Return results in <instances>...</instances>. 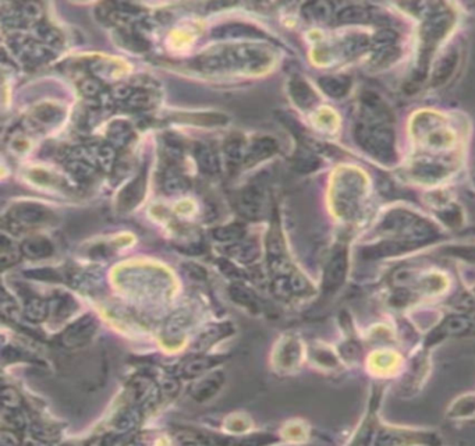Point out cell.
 Here are the masks:
<instances>
[{
    "label": "cell",
    "mask_w": 475,
    "mask_h": 446,
    "mask_svg": "<svg viewBox=\"0 0 475 446\" xmlns=\"http://www.w3.org/2000/svg\"><path fill=\"white\" fill-rule=\"evenodd\" d=\"M378 241L364 248L366 258L379 260L406 254L438 241L439 227L423 215L404 208L387 210L375 227Z\"/></svg>",
    "instance_id": "1"
},
{
    "label": "cell",
    "mask_w": 475,
    "mask_h": 446,
    "mask_svg": "<svg viewBox=\"0 0 475 446\" xmlns=\"http://www.w3.org/2000/svg\"><path fill=\"white\" fill-rule=\"evenodd\" d=\"M353 135L357 145L380 165L392 167L397 162L395 116L375 92L361 95Z\"/></svg>",
    "instance_id": "2"
},
{
    "label": "cell",
    "mask_w": 475,
    "mask_h": 446,
    "mask_svg": "<svg viewBox=\"0 0 475 446\" xmlns=\"http://www.w3.org/2000/svg\"><path fill=\"white\" fill-rule=\"evenodd\" d=\"M455 24L456 13L447 4H433V8L425 13L419 31V49L413 77L414 83L425 80L433 57L452 32Z\"/></svg>",
    "instance_id": "3"
},
{
    "label": "cell",
    "mask_w": 475,
    "mask_h": 446,
    "mask_svg": "<svg viewBox=\"0 0 475 446\" xmlns=\"http://www.w3.org/2000/svg\"><path fill=\"white\" fill-rule=\"evenodd\" d=\"M332 205L337 217L346 222L359 219L370 194V181L364 171L353 167L340 169L332 184Z\"/></svg>",
    "instance_id": "4"
},
{
    "label": "cell",
    "mask_w": 475,
    "mask_h": 446,
    "mask_svg": "<svg viewBox=\"0 0 475 446\" xmlns=\"http://www.w3.org/2000/svg\"><path fill=\"white\" fill-rule=\"evenodd\" d=\"M411 135L425 157H453L457 135L450 123L438 113H417L411 121Z\"/></svg>",
    "instance_id": "5"
},
{
    "label": "cell",
    "mask_w": 475,
    "mask_h": 446,
    "mask_svg": "<svg viewBox=\"0 0 475 446\" xmlns=\"http://www.w3.org/2000/svg\"><path fill=\"white\" fill-rule=\"evenodd\" d=\"M270 52L261 45H236L213 49L198 56V67L207 71L241 70L258 71L270 63Z\"/></svg>",
    "instance_id": "6"
},
{
    "label": "cell",
    "mask_w": 475,
    "mask_h": 446,
    "mask_svg": "<svg viewBox=\"0 0 475 446\" xmlns=\"http://www.w3.org/2000/svg\"><path fill=\"white\" fill-rule=\"evenodd\" d=\"M349 272V246L340 243L332 251L322 278V291L326 296L335 294L346 282Z\"/></svg>",
    "instance_id": "7"
},
{
    "label": "cell",
    "mask_w": 475,
    "mask_h": 446,
    "mask_svg": "<svg viewBox=\"0 0 475 446\" xmlns=\"http://www.w3.org/2000/svg\"><path fill=\"white\" fill-rule=\"evenodd\" d=\"M400 56V44L393 31L383 30L372 40L370 47V66L372 68H383Z\"/></svg>",
    "instance_id": "8"
},
{
    "label": "cell",
    "mask_w": 475,
    "mask_h": 446,
    "mask_svg": "<svg viewBox=\"0 0 475 446\" xmlns=\"http://www.w3.org/2000/svg\"><path fill=\"white\" fill-rule=\"evenodd\" d=\"M8 221L18 227V229H28V227H38L44 226L52 221L53 214L51 210L41 204L35 203H23L14 205L8 215Z\"/></svg>",
    "instance_id": "9"
},
{
    "label": "cell",
    "mask_w": 475,
    "mask_h": 446,
    "mask_svg": "<svg viewBox=\"0 0 475 446\" xmlns=\"http://www.w3.org/2000/svg\"><path fill=\"white\" fill-rule=\"evenodd\" d=\"M10 49L18 59L31 66L48 63L54 57L49 47L27 37H11Z\"/></svg>",
    "instance_id": "10"
},
{
    "label": "cell",
    "mask_w": 475,
    "mask_h": 446,
    "mask_svg": "<svg viewBox=\"0 0 475 446\" xmlns=\"http://www.w3.org/2000/svg\"><path fill=\"white\" fill-rule=\"evenodd\" d=\"M98 330V323L92 315H84L76 323L70 324L60 334V344L67 349L83 347L94 337Z\"/></svg>",
    "instance_id": "11"
},
{
    "label": "cell",
    "mask_w": 475,
    "mask_h": 446,
    "mask_svg": "<svg viewBox=\"0 0 475 446\" xmlns=\"http://www.w3.org/2000/svg\"><path fill=\"white\" fill-rule=\"evenodd\" d=\"M131 390L136 406L143 409V411L154 407L160 399V390L157 381L148 375H137L133 378Z\"/></svg>",
    "instance_id": "12"
},
{
    "label": "cell",
    "mask_w": 475,
    "mask_h": 446,
    "mask_svg": "<svg viewBox=\"0 0 475 446\" xmlns=\"http://www.w3.org/2000/svg\"><path fill=\"white\" fill-rule=\"evenodd\" d=\"M263 191L255 186L243 188L236 197V208L239 214L247 219H258L263 215Z\"/></svg>",
    "instance_id": "13"
},
{
    "label": "cell",
    "mask_w": 475,
    "mask_h": 446,
    "mask_svg": "<svg viewBox=\"0 0 475 446\" xmlns=\"http://www.w3.org/2000/svg\"><path fill=\"white\" fill-rule=\"evenodd\" d=\"M471 328L473 321L467 315H449L429 334L428 343L435 344L439 340H443L449 336L467 334Z\"/></svg>",
    "instance_id": "14"
},
{
    "label": "cell",
    "mask_w": 475,
    "mask_h": 446,
    "mask_svg": "<svg viewBox=\"0 0 475 446\" xmlns=\"http://www.w3.org/2000/svg\"><path fill=\"white\" fill-rule=\"evenodd\" d=\"M147 188V169L143 170L134 180H131L119 194L117 205L120 211L133 210L144 197Z\"/></svg>",
    "instance_id": "15"
},
{
    "label": "cell",
    "mask_w": 475,
    "mask_h": 446,
    "mask_svg": "<svg viewBox=\"0 0 475 446\" xmlns=\"http://www.w3.org/2000/svg\"><path fill=\"white\" fill-rule=\"evenodd\" d=\"M212 37L217 40H230V38H251V40H260L266 38L264 32L250 24H241V23H230L224 25H219L215 30H212Z\"/></svg>",
    "instance_id": "16"
},
{
    "label": "cell",
    "mask_w": 475,
    "mask_h": 446,
    "mask_svg": "<svg viewBox=\"0 0 475 446\" xmlns=\"http://www.w3.org/2000/svg\"><path fill=\"white\" fill-rule=\"evenodd\" d=\"M141 420H143V409H140L138 406L133 404L130 407L123 409L114 416L112 423L114 437H121L131 433L140 426Z\"/></svg>",
    "instance_id": "17"
},
{
    "label": "cell",
    "mask_w": 475,
    "mask_h": 446,
    "mask_svg": "<svg viewBox=\"0 0 475 446\" xmlns=\"http://www.w3.org/2000/svg\"><path fill=\"white\" fill-rule=\"evenodd\" d=\"M223 384H224V374L222 371H215L207 377H203L193 385L191 397L198 403H204L213 397Z\"/></svg>",
    "instance_id": "18"
},
{
    "label": "cell",
    "mask_w": 475,
    "mask_h": 446,
    "mask_svg": "<svg viewBox=\"0 0 475 446\" xmlns=\"http://www.w3.org/2000/svg\"><path fill=\"white\" fill-rule=\"evenodd\" d=\"M234 332V328L230 323H222V324H213L207 327L201 334L198 336V339L194 343V350L197 353H204L207 351L211 346L215 343H217L219 340L224 339L226 336L232 334Z\"/></svg>",
    "instance_id": "19"
},
{
    "label": "cell",
    "mask_w": 475,
    "mask_h": 446,
    "mask_svg": "<svg viewBox=\"0 0 475 446\" xmlns=\"http://www.w3.org/2000/svg\"><path fill=\"white\" fill-rule=\"evenodd\" d=\"M276 152H277V143L273 138L270 137L255 138L247 150L244 165L247 167H254L265 159L270 158Z\"/></svg>",
    "instance_id": "20"
},
{
    "label": "cell",
    "mask_w": 475,
    "mask_h": 446,
    "mask_svg": "<svg viewBox=\"0 0 475 446\" xmlns=\"http://www.w3.org/2000/svg\"><path fill=\"white\" fill-rule=\"evenodd\" d=\"M373 11L371 10L367 4H349L346 7H343L342 10L336 11V21L339 24H368L372 20Z\"/></svg>",
    "instance_id": "21"
},
{
    "label": "cell",
    "mask_w": 475,
    "mask_h": 446,
    "mask_svg": "<svg viewBox=\"0 0 475 446\" xmlns=\"http://www.w3.org/2000/svg\"><path fill=\"white\" fill-rule=\"evenodd\" d=\"M190 314L184 310L173 313L164 323L163 336L170 343H177L190 327Z\"/></svg>",
    "instance_id": "22"
},
{
    "label": "cell",
    "mask_w": 475,
    "mask_h": 446,
    "mask_svg": "<svg viewBox=\"0 0 475 446\" xmlns=\"http://www.w3.org/2000/svg\"><path fill=\"white\" fill-rule=\"evenodd\" d=\"M353 80L349 76H326L319 80L320 90L330 98L342 100L349 95Z\"/></svg>",
    "instance_id": "23"
},
{
    "label": "cell",
    "mask_w": 475,
    "mask_h": 446,
    "mask_svg": "<svg viewBox=\"0 0 475 446\" xmlns=\"http://www.w3.org/2000/svg\"><path fill=\"white\" fill-rule=\"evenodd\" d=\"M220 358L217 357H211V356H191L188 357L183 366H181V375L187 380H196L204 373H207L210 368L215 367Z\"/></svg>",
    "instance_id": "24"
},
{
    "label": "cell",
    "mask_w": 475,
    "mask_h": 446,
    "mask_svg": "<svg viewBox=\"0 0 475 446\" xmlns=\"http://www.w3.org/2000/svg\"><path fill=\"white\" fill-rule=\"evenodd\" d=\"M247 145H246V140L239 135V134H233L230 135L226 143H224V158H226V164L230 169H236L240 167L241 164L246 162V157H247Z\"/></svg>",
    "instance_id": "25"
},
{
    "label": "cell",
    "mask_w": 475,
    "mask_h": 446,
    "mask_svg": "<svg viewBox=\"0 0 475 446\" xmlns=\"http://www.w3.org/2000/svg\"><path fill=\"white\" fill-rule=\"evenodd\" d=\"M53 251V244L47 237H30L21 244V253L30 260L48 258L52 255Z\"/></svg>",
    "instance_id": "26"
},
{
    "label": "cell",
    "mask_w": 475,
    "mask_h": 446,
    "mask_svg": "<svg viewBox=\"0 0 475 446\" xmlns=\"http://www.w3.org/2000/svg\"><path fill=\"white\" fill-rule=\"evenodd\" d=\"M194 157L198 167L205 174H217L220 171V159L217 154L207 144H196Z\"/></svg>",
    "instance_id": "27"
},
{
    "label": "cell",
    "mask_w": 475,
    "mask_h": 446,
    "mask_svg": "<svg viewBox=\"0 0 475 446\" xmlns=\"http://www.w3.org/2000/svg\"><path fill=\"white\" fill-rule=\"evenodd\" d=\"M290 95L293 101L303 109L313 108L317 104V94L313 91V88L304 81L294 78L290 83Z\"/></svg>",
    "instance_id": "28"
},
{
    "label": "cell",
    "mask_w": 475,
    "mask_h": 446,
    "mask_svg": "<svg viewBox=\"0 0 475 446\" xmlns=\"http://www.w3.org/2000/svg\"><path fill=\"white\" fill-rule=\"evenodd\" d=\"M227 254L237 261L243 264H251L258 258L260 247L255 240H247V241H237L229 246Z\"/></svg>",
    "instance_id": "29"
},
{
    "label": "cell",
    "mask_w": 475,
    "mask_h": 446,
    "mask_svg": "<svg viewBox=\"0 0 475 446\" xmlns=\"http://www.w3.org/2000/svg\"><path fill=\"white\" fill-rule=\"evenodd\" d=\"M51 313V306L41 297H28L24 303V317L30 323H42Z\"/></svg>",
    "instance_id": "30"
},
{
    "label": "cell",
    "mask_w": 475,
    "mask_h": 446,
    "mask_svg": "<svg viewBox=\"0 0 475 446\" xmlns=\"http://www.w3.org/2000/svg\"><path fill=\"white\" fill-rule=\"evenodd\" d=\"M229 294L232 297V300L240 306H243L244 308L250 310L251 313H257L258 311V300L257 296L244 284L241 283H233L229 287Z\"/></svg>",
    "instance_id": "31"
},
{
    "label": "cell",
    "mask_w": 475,
    "mask_h": 446,
    "mask_svg": "<svg viewBox=\"0 0 475 446\" xmlns=\"http://www.w3.org/2000/svg\"><path fill=\"white\" fill-rule=\"evenodd\" d=\"M190 183L188 180L176 169H166L162 177V188L166 194H180L187 191Z\"/></svg>",
    "instance_id": "32"
},
{
    "label": "cell",
    "mask_w": 475,
    "mask_h": 446,
    "mask_svg": "<svg viewBox=\"0 0 475 446\" xmlns=\"http://www.w3.org/2000/svg\"><path fill=\"white\" fill-rule=\"evenodd\" d=\"M457 61H459V54H456V52H450V54L443 56L442 61L433 68L432 85L438 87V85H442L443 83H446L449 80L450 74L453 73V70L456 68Z\"/></svg>",
    "instance_id": "33"
},
{
    "label": "cell",
    "mask_w": 475,
    "mask_h": 446,
    "mask_svg": "<svg viewBox=\"0 0 475 446\" xmlns=\"http://www.w3.org/2000/svg\"><path fill=\"white\" fill-rule=\"evenodd\" d=\"M90 155L97 162V165L106 171L113 170L116 165V148L112 144H100L90 148Z\"/></svg>",
    "instance_id": "34"
},
{
    "label": "cell",
    "mask_w": 475,
    "mask_h": 446,
    "mask_svg": "<svg viewBox=\"0 0 475 446\" xmlns=\"http://www.w3.org/2000/svg\"><path fill=\"white\" fill-rule=\"evenodd\" d=\"M66 169L70 171V174L73 177H76L80 181H85L92 179V176L97 171V167H94L90 161H87L85 158L77 157V158H68L67 164H66Z\"/></svg>",
    "instance_id": "35"
},
{
    "label": "cell",
    "mask_w": 475,
    "mask_h": 446,
    "mask_svg": "<svg viewBox=\"0 0 475 446\" xmlns=\"http://www.w3.org/2000/svg\"><path fill=\"white\" fill-rule=\"evenodd\" d=\"M246 234V227L241 223H230L213 229L212 236L220 243H237Z\"/></svg>",
    "instance_id": "36"
},
{
    "label": "cell",
    "mask_w": 475,
    "mask_h": 446,
    "mask_svg": "<svg viewBox=\"0 0 475 446\" xmlns=\"http://www.w3.org/2000/svg\"><path fill=\"white\" fill-rule=\"evenodd\" d=\"M121 107L126 111H147L152 107V97L145 90H134L131 95L124 102H121Z\"/></svg>",
    "instance_id": "37"
},
{
    "label": "cell",
    "mask_w": 475,
    "mask_h": 446,
    "mask_svg": "<svg viewBox=\"0 0 475 446\" xmlns=\"http://www.w3.org/2000/svg\"><path fill=\"white\" fill-rule=\"evenodd\" d=\"M107 137H109V144L124 147L131 138H133V131L131 127L126 121H114L113 124L109 126L107 130Z\"/></svg>",
    "instance_id": "38"
},
{
    "label": "cell",
    "mask_w": 475,
    "mask_h": 446,
    "mask_svg": "<svg viewBox=\"0 0 475 446\" xmlns=\"http://www.w3.org/2000/svg\"><path fill=\"white\" fill-rule=\"evenodd\" d=\"M177 120H183L186 123L200 124V126H222L226 124L227 117L220 113H203V114H187V116H177Z\"/></svg>",
    "instance_id": "39"
},
{
    "label": "cell",
    "mask_w": 475,
    "mask_h": 446,
    "mask_svg": "<svg viewBox=\"0 0 475 446\" xmlns=\"http://www.w3.org/2000/svg\"><path fill=\"white\" fill-rule=\"evenodd\" d=\"M35 34L40 40V42H42L47 47H60L61 45V35L60 32L53 28L52 25L47 24V23H38L37 25H34Z\"/></svg>",
    "instance_id": "40"
},
{
    "label": "cell",
    "mask_w": 475,
    "mask_h": 446,
    "mask_svg": "<svg viewBox=\"0 0 475 446\" xmlns=\"http://www.w3.org/2000/svg\"><path fill=\"white\" fill-rule=\"evenodd\" d=\"M442 254L475 265V244H456L445 247L442 250Z\"/></svg>",
    "instance_id": "41"
},
{
    "label": "cell",
    "mask_w": 475,
    "mask_h": 446,
    "mask_svg": "<svg viewBox=\"0 0 475 446\" xmlns=\"http://www.w3.org/2000/svg\"><path fill=\"white\" fill-rule=\"evenodd\" d=\"M23 253H20L13 244L11 241H8L6 239V236H1V253H0V264L3 270H7L8 267L14 265L16 263H18L20 255Z\"/></svg>",
    "instance_id": "42"
},
{
    "label": "cell",
    "mask_w": 475,
    "mask_h": 446,
    "mask_svg": "<svg viewBox=\"0 0 475 446\" xmlns=\"http://www.w3.org/2000/svg\"><path fill=\"white\" fill-rule=\"evenodd\" d=\"M34 119L40 124H57V121L63 119V112L49 105H44L35 109Z\"/></svg>",
    "instance_id": "43"
},
{
    "label": "cell",
    "mask_w": 475,
    "mask_h": 446,
    "mask_svg": "<svg viewBox=\"0 0 475 446\" xmlns=\"http://www.w3.org/2000/svg\"><path fill=\"white\" fill-rule=\"evenodd\" d=\"M473 414H475V394H469L457 400L450 413L452 417H460V418H466Z\"/></svg>",
    "instance_id": "44"
},
{
    "label": "cell",
    "mask_w": 475,
    "mask_h": 446,
    "mask_svg": "<svg viewBox=\"0 0 475 446\" xmlns=\"http://www.w3.org/2000/svg\"><path fill=\"white\" fill-rule=\"evenodd\" d=\"M329 11H330V4L327 3H308L304 6V16L310 20H315V21H323L329 17Z\"/></svg>",
    "instance_id": "45"
},
{
    "label": "cell",
    "mask_w": 475,
    "mask_h": 446,
    "mask_svg": "<svg viewBox=\"0 0 475 446\" xmlns=\"http://www.w3.org/2000/svg\"><path fill=\"white\" fill-rule=\"evenodd\" d=\"M76 310V303L68 296H60L54 299V317L66 318Z\"/></svg>",
    "instance_id": "46"
},
{
    "label": "cell",
    "mask_w": 475,
    "mask_h": 446,
    "mask_svg": "<svg viewBox=\"0 0 475 446\" xmlns=\"http://www.w3.org/2000/svg\"><path fill=\"white\" fill-rule=\"evenodd\" d=\"M80 92L87 98H97L102 92V84L95 78H85L80 83Z\"/></svg>",
    "instance_id": "47"
},
{
    "label": "cell",
    "mask_w": 475,
    "mask_h": 446,
    "mask_svg": "<svg viewBox=\"0 0 475 446\" xmlns=\"http://www.w3.org/2000/svg\"><path fill=\"white\" fill-rule=\"evenodd\" d=\"M25 277L35 279V280H44V282H59V274L52 270V268H40V270H32V271H25Z\"/></svg>",
    "instance_id": "48"
},
{
    "label": "cell",
    "mask_w": 475,
    "mask_h": 446,
    "mask_svg": "<svg viewBox=\"0 0 475 446\" xmlns=\"http://www.w3.org/2000/svg\"><path fill=\"white\" fill-rule=\"evenodd\" d=\"M121 35L124 38L126 47H130L133 51H145L147 49V42L140 35L127 34V32H123Z\"/></svg>",
    "instance_id": "49"
},
{
    "label": "cell",
    "mask_w": 475,
    "mask_h": 446,
    "mask_svg": "<svg viewBox=\"0 0 475 446\" xmlns=\"http://www.w3.org/2000/svg\"><path fill=\"white\" fill-rule=\"evenodd\" d=\"M183 270L188 278L194 279V280H204L207 278L205 270L203 267H198L197 264H193V263L183 264Z\"/></svg>",
    "instance_id": "50"
},
{
    "label": "cell",
    "mask_w": 475,
    "mask_h": 446,
    "mask_svg": "<svg viewBox=\"0 0 475 446\" xmlns=\"http://www.w3.org/2000/svg\"><path fill=\"white\" fill-rule=\"evenodd\" d=\"M217 265H219L220 271H222L224 275H227V277H232V278L234 279H240L243 277V274H241L233 264H230L229 261L220 260V261H217Z\"/></svg>",
    "instance_id": "51"
},
{
    "label": "cell",
    "mask_w": 475,
    "mask_h": 446,
    "mask_svg": "<svg viewBox=\"0 0 475 446\" xmlns=\"http://www.w3.org/2000/svg\"><path fill=\"white\" fill-rule=\"evenodd\" d=\"M3 402H4V407H17L18 402H20V397L14 390L4 388L3 390Z\"/></svg>",
    "instance_id": "52"
},
{
    "label": "cell",
    "mask_w": 475,
    "mask_h": 446,
    "mask_svg": "<svg viewBox=\"0 0 475 446\" xmlns=\"http://www.w3.org/2000/svg\"><path fill=\"white\" fill-rule=\"evenodd\" d=\"M474 293H475V287H474Z\"/></svg>",
    "instance_id": "53"
}]
</instances>
